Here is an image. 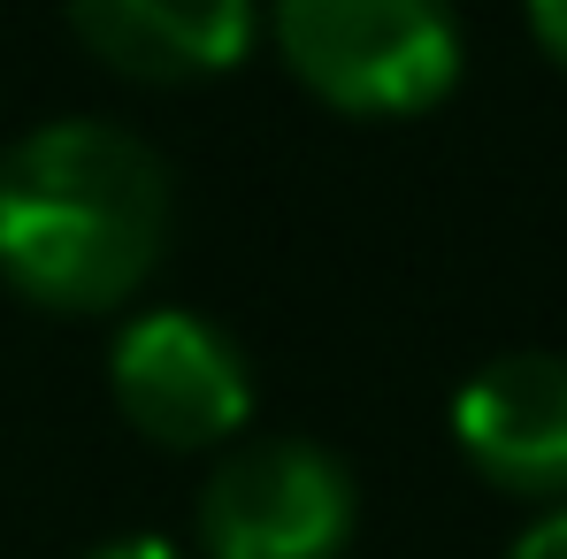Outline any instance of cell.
<instances>
[{
	"label": "cell",
	"mask_w": 567,
	"mask_h": 559,
	"mask_svg": "<svg viewBox=\"0 0 567 559\" xmlns=\"http://www.w3.org/2000/svg\"><path fill=\"white\" fill-rule=\"evenodd\" d=\"M177 191L146 138L62 115L0 154V277L31 307L100 314L162 269Z\"/></svg>",
	"instance_id": "obj_1"
},
{
	"label": "cell",
	"mask_w": 567,
	"mask_h": 559,
	"mask_svg": "<svg viewBox=\"0 0 567 559\" xmlns=\"http://www.w3.org/2000/svg\"><path fill=\"white\" fill-rule=\"evenodd\" d=\"M291 77L346 115H422L461 77L453 0H277Z\"/></svg>",
	"instance_id": "obj_2"
},
{
	"label": "cell",
	"mask_w": 567,
	"mask_h": 559,
	"mask_svg": "<svg viewBox=\"0 0 567 559\" xmlns=\"http://www.w3.org/2000/svg\"><path fill=\"white\" fill-rule=\"evenodd\" d=\"M361 498L338 453L307 437H254L199 490L207 559H338L353 545Z\"/></svg>",
	"instance_id": "obj_3"
},
{
	"label": "cell",
	"mask_w": 567,
	"mask_h": 559,
	"mask_svg": "<svg viewBox=\"0 0 567 559\" xmlns=\"http://www.w3.org/2000/svg\"><path fill=\"white\" fill-rule=\"evenodd\" d=\"M107 383H115V406L138 437L169 445V453H199V445H223L246 429L254 414V375H246V353L199 322L185 307H154L138 314L123 338H115V361H107Z\"/></svg>",
	"instance_id": "obj_4"
},
{
	"label": "cell",
	"mask_w": 567,
	"mask_h": 559,
	"mask_svg": "<svg viewBox=\"0 0 567 559\" xmlns=\"http://www.w3.org/2000/svg\"><path fill=\"white\" fill-rule=\"evenodd\" d=\"M453 437L483 483L522 498L567 490V361L560 353H498L461 383Z\"/></svg>",
	"instance_id": "obj_5"
},
{
	"label": "cell",
	"mask_w": 567,
	"mask_h": 559,
	"mask_svg": "<svg viewBox=\"0 0 567 559\" xmlns=\"http://www.w3.org/2000/svg\"><path fill=\"white\" fill-rule=\"evenodd\" d=\"M62 15L107 70L146 85L215 77L254 46V0H62Z\"/></svg>",
	"instance_id": "obj_6"
},
{
	"label": "cell",
	"mask_w": 567,
	"mask_h": 559,
	"mask_svg": "<svg viewBox=\"0 0 567 559\" xmlns=\"http://www.w3.org/2000/svg\"><path fill=\"white\" fill-rule=\"evenodd\" d=\"M506 559H567V506H553V514H545L537 529H522Z\"/></svg>",
	"instance_id": "obj_7"
},
{
	"label": "cell",
	"mask_w": 567,
	"mask_h": 559,
	"mask_svg": "<svg viewBox=\"0 0 567 559\" xmlns=\"http://www.w3.org/2000/svg\"><path fill=\"white\" fill-rule=\"evenodd\" d=\"M529 31H537V46L567 70V0H529Z\"/></svg>",
	"instance_id": "obj_8"
},
{
	"label": "cell",
	"mask_w": 567,
	"mask_h": 559,
	"mask_svg": "<svg viewBox=\"0 0 567 559\" xmlns=\"http://www.w3.org/2000/svg\"><path fill=\"white\" fill-rule=\"evenodd\" d=\"M85 559H185L169 537H115V545H100V552H85Z\"/></svg>",
	"instance_id": "obj_9"
}]
</instances>
